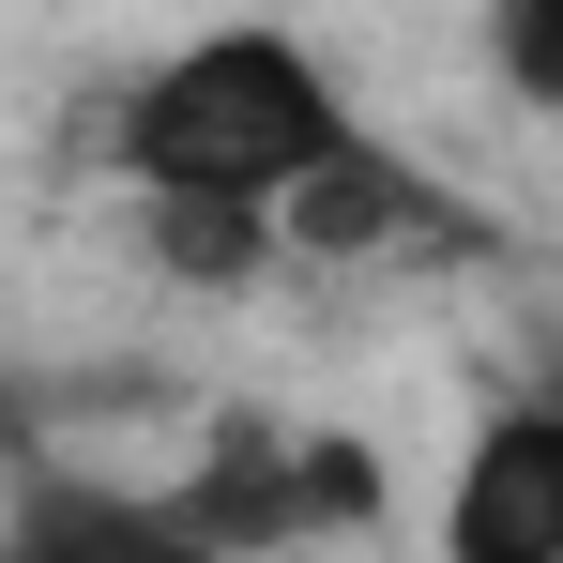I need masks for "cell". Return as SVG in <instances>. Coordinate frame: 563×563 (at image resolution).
Segmentation results:
<instances>
[{
    "label": "cell",
    "instance_id": "cell-3",
    "mask_svg": "<svg viewBox=\"0 0 563 563\" xmlns=\"http://www.w3.org/2000/svg\"><path fill=\"white\" fill-rule=\"evenodd\" d=\"M275 244H289V260H320V275H366V260H457L472 213L427 184L396 137H335V153L275 198Z\"/></svg>",
    "mask_w": 563,
    "mask_h": 563
},
{
    "label": "cell",
    "instance_id": "cell-4",
    "mask_svg": "<svg viewBox=\"0 0 563 563\" xmlns=\"http://www.w3.org/2000/svg\"><path fill=\"white\" fill-rule=\"evenodd\" d=\"M442 533H457V563H563V366L472 427Z\"/></svg>",
    "mask_w": 563,
    "mask_h": 563
},
{
    "label": "cell",
    "instance_id": "cell-1",
    "mask_svg": "<svg viewBox=\"0 0 563 563\" xmlns=\"http://www.w3.org/2000/svg\"><path fill=\"white\" fill-rule=\"evenodd\" d=\"M335 137H366V107H351V77H335L305 31H275V15H213V31H184L168 62H137V77L92 107V153H107V184H137V213H153V198L275 213Z\"/></svg>",
    "mask_w": 563,
    "mask_h": 563
},
{
    "label": "cell",
    "instance_id": "cell-5",
    "mask_svg": "<svg viewBox=\"0 0 563 563\" xmlns=\"http://www.w3.org/2000/svg\"><path fill=\"white\" fill-rule=\"evenodd\" d=\"M487 77L533 122H563V0H487Z\"/></svg>",
    "mask_w": 563,
    "mask_h": 563
},
{
    "label": "cell",
    "instance_id": "cell-6",
    "mask_svg": "<svg viewBox=\"0 0 563 563\" xmlns=\"http://www.w3.org/2000/svg\"><path fill=\"white\" fill-rule=\"evenodd\" d=\"M31 457H46V396L0 366V472H31Z\"/></svg>",
    "mask_w": 563,
    "mask_h": 563
},
{
    "label": "cell",
    "instance_id": "cell-2",
    "mask_svg": "<svg viewBox=\"0 0 563 563\" xmlns=\"http://www.w3.org/2000/svg\"><path fill=\"white\" fill-rule=\"evenodd\" d=\"M153 503H168V549H305V533H366L380 518V457L335 442V427L229 411L213 457H198L184 487H153Z\"/></svg>",
    "mask_w": 563,
    "mask_h": 563
}]
</instances>
